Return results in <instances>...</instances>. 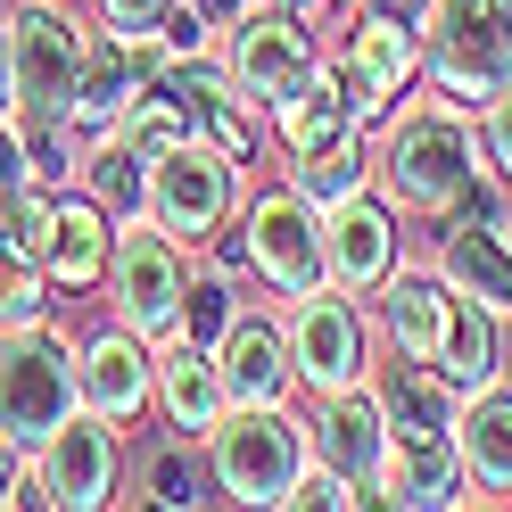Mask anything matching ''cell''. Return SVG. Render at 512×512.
<instances>
[{"label":"cell","mask_w":512,"mask_h":512,"mask_svg":"<svg viewBox=\"0 0 512 512\" xmlns=\"http://www.w3.org/2000/svg\"><path fill=\"white\" fill-rule=\"evenodd\" d=\"M479 166H488V157H479V124L455 100H438L430 83L413 91L389 124H372V190L405 223H446Z\"/></svg>","instance_id":"obj_1"},{"label":"cell","mask_w":512,"mask_h":512,"mask_svg":"<svg viewBox=\"0 0 512 512\" xmlns=\"http://www.w3.org/2000/svg\"><path fill=\"white\" fill-rule=\"evenodd\" d=\"M199 463L207 479L232 504H273L298 488V471L314 463V446H306V405L298 397H281V405H223V422L199 438Z\"/></svg>","instance_id":"obj_2"},{"label":"cell","mask_w":512,"mask_h":512,"mask_svg":"<svg viewBox=\"0 0 512 512\" xmlns=\"http://www.w3.org/2000/svg\"><path fill=\"white\" fill-rule=\"evenodd\" d=\"M232 240H240V273L256 281L265 298H306L331 281V256H323V207L281 174V182H248V199L232 215Z\"/></svg>","instance_id":"obj_3"},{"label":"cell","mask_w":512,"mask_h":512,"mask_svg":"<svg viewBox=\"0 0 512 512\" xmlns=\"http://www.w3.org/2000/svg\"><path fill=\"white\" fill-rule=\"evenodd\" d=\"M422 67L430 91L479 116L512 91V0H430L422 9Z\"/></svg>","instance_id":"obj_4"},{"label":"cell","mask_w":512,"mask_h":512,"mask_svg":"<svg viewBox=\"0 0 512 512\" xmlns=\"http://www.w3.org/2000/svg\"><path fill=\"white\" fill-rule=\"evenodd\" d=\"M281 331H290V364H298V397H331V389H356L380 364V323H372V298H347V290H306V298H281Z\"/></svg>","instance_id":"obj_5"},{"label":"cell","mask_w":512,"mask_h":512,"mask_svg":"<svg viewBox=\"0 0 512 512\" xmlns=\"http://www.w3.org/2000/svg\"><path fill=\"white\" fill-rule=\"evenodd\" d=\"M240 199H248V166H240V157H223L215 141H182L166 157H149V207L141 215L166 240H182L190 256H199L207 240L232 232Z\"/></svg>","instance_id":"obj_6"},{"label":"cell","mask_w":512,"mask_h":512,"mask_svg":"<svg viewBox=\"0 0 512 512\" xmlns=\"http://www.w3.org/2000/svg\"><path fill=\"white\" fill-rule=\"evenodd\" d=\"M182 290H190V248L166 240L149 215H124L116 223V248H108V323L141 331V339H174L182 323Z\"/></svg>","instance_id":"obj_7"},{"label":"cell","mask_w":512,"mask_h":512,"mask_svg":"<svg viewBox=\"0 0 512 512\" xmlns=\"http://www.w3.org/2000/svg\"><path fill=\"white\" fill-rule=\"evenodd\" d=\"M75 405H83V380H75V339L58 331V314L25 323V331H0V430L17 446H34Z\"/></svg>","instance_id":"obj_8"},{"label":"cell","mask_w":512,"mask_h":512,"mask_svg":"<svg viewBox=\"0 0 512 512\" xmlns=\"http://www.w3.org/2000/svg\"><path fill=\"white\" fill-rule=\"evenodd\" d=\"M323 25H314L306 9H290V0H273V9H256L248 25H232V34L215 42V58H223V75H232V91L248 108H281L290 91L323 67Z\"/></svg>","instance_id":"obj_9"},{"label":"cell","mask_w":512,"mask_h":512,"mask_svg":"<svg viewBox=\"0 0 512 512\" xmlns=\"http://www.w3.org/2000/svg\"><path fill=\"white\" fill-rule=\"evenodd\" d=\"M25 471H34V504L50 512H108L124 488V430L75 405L50 438L25 446Z\"/></svg>","instance_id":"obj_10"},{"label":"cell","mask_w":512,"mask_h":512,"mask_svg":"<svg viewBox=\"0 0 512 512\" xmlns=\"http://www.w3.org/2000/svg\"><path fill=\"white\" fill-rule=\"evenodd\" d=\"M339 67H347V83H356V116H364V133H372V124H389L413 91L430 83V67H422V25H413V17H389V9H347V25H339Z\"/></svg>","instance_id":"obj_11"},{"label":"cell","mask_w":512,"mask_h":512,"mask_svg":"<svg viewBox=\"0 0 512 512\" xmlns=\"http://www.w3.org/2000/svg\"><path fill=\"white\" fill-rule=\"evenodd\" d=\"M9 34H17V116H67L83 42H91V9H75V0H9Z\"/></svg>","instance_id":"obj_12"},{"label":"cell","mask_w":512,"mask_h":512,"mask_svg":"<svg viewBox=\"0 0 512 512\" xmlns=\"http://www.w3.org/2000/svg\"><path fill=\"white\" fill-rule=\"evenodd\" d=\"M323 256H331V290L372 298L380 281L405 265V215L380 199V190H356V199L323 207Z\"/></svg>","instance_id":"obj_13"},{"label":"cell","mask_w":512,"mask_h":512,"mask_svg":"<svg viewBox=\"0 0 512 512\" xmlns=\"http://www.w3.org/2000/svg\"><path fill=\"white\" fill-rule=\"evenodd\" d=\"M215 372H223V389H232V405H281V397H298L281 298H240V314L215 339Z\"/></svg>","instance_id":"obj_14"},{"label":"cell","mask_w":512,"mask_h":512,"mask_svg":"<svg viewBox=\"0 0 512 512\" xmlns=\"http://www.w3.org/2000/svg\"><path fill=\"white\" fill-rule=\"evenodd\" d=\"M306 446H314V463H331L347 488H364V504H372V479H380V463H389V413H380V389L356 380V389L306 397Z\"/></svg>","instance_id":"obj_15"},{"label":"cell","mask_w":512,"mask_h":512,"mask_svg":"<svg viewBox=\"0 0 512 512\" xmlns=\"http://www.w3.org/2000/svg\"><path fill=\"white\" fill-rule=\"evenodd\" d=\"M75 380H83V405L100 422L133 430V422H149V397H157V339L100 323L91 339H75Z\"/></svg>","instance_id":"obj_16"},{"label":"cell","mask_w":512,"mask_h":512,"mask_svg":"<svg viewBox=\"0 0 512 512\" xmlns=\"http://www.w3.org/2000/svg\"><path fill=\"white\" fill-rule=\"evenodd\" d=\"M372 504H405V512H455V504H479L455 430L389 438V463H380V479H372Z\"/></svg>","instance_id":"obj_17"},{"label":"cell","mask_w":512,"mask_h":512,"mask_svg":"<svg viewBox=\"0 0 512 512\" xmlns=\"http://www.w3.org/2000/svg\"><path fill=\"white\" fill-rule=\"evenodd\" d=\"M223 405H232V389H223V372H215V347H199V339H157V397H149V413L166 422L182 446H199L215 422H223Z\"/></svg>","instance_id":"obj_18"},{"label":"cell","mask_w":512,"mask_h":512,"mask_svg":"<svg viewBox=\"0 0 512 512\" xmlns=\"http://www.w3.org/2000/svg\"><path fill=\"white\" fill-rule=\"evenodd\" d=\"M446 314H455V290H446L438 265H397V273L372 290V323H380V347H389V356H422V364H438Z\"/></svg>","instance_id":"obj_19"},{"label":"cell","mask_w":512,"mask_h":512,"mask_svg":"<svg viewBox=\"0 0 512 512\" xmlns=\"http://www.w3.org/2000/svg\"><path fill=\"white\" fill-rule=\"evenodd\" d=\"M108 248H116V215L91 199V190H58V223H50V248H42V273L58 298H91L108 281Z\"/></svg>","instance_id":"obj_20"},{"label":"cell","mask_w":512,"mask_h":512,"mask_svg":"<svg viewBox=\"0 0 512 512\" xmlns=\"http://www.w3.org/2000/svg\"><path fill=\"white\" fill-rule=\"evenodd\" d=\"M273 157H306V149H323L339 133H364V116H356V83H347L339 67V50H323V67H314L290 100H281L273 116Z\"/></svg>","instance_id":"obj_21"},{"label":"cell","mask_w":512,"mask_h":512,"mask_svg":"<svg viewBox=\"0 0 512 512\" xmlns=\"http://www.w3.org/2000/svg\"><path fill=\"white\" fill-rule=\"evenodd\" d=\"M455 446H463L471 488L512 504V380H504V372L488 380V389L463 397V413H455Z\"/></svg>","instance_id":"obj_22"},{"label":"cell","mask_w":512,"mask_h":512,"mask_svg":"<svg viewBox=\"0 0 512 512\" xmlns=\"http://www.w3.org/2000/svg\"><path fill=\"white\" fill-rule=\"evenodd\" d=\"M430 265L446 273V290H463V298H479V306H488L496 323H512V232H479V223H446Z\"/></svg>","instance_id":"obj_23"},{"label":"cell","mask_w":512,"mask_h":512,"mask_svg":"<svg viewBox=\"0 0 512 512\" xmlns=\"http://www.w3.org/2000/svg\"><path fill=\"white\" fill-rule=\"evenodd\" d=\"M372 389H380V413H389V438L455 430V413H463V389H455L438 364H422V356H389V364H372Z\"/></svg>","instance_id":"obj_24"},{"label":"cell","mask_w":512,"mask_h":512,"mask_svg":"<svg viewBox=\"0 0 512 512\" xmlns=\"http://www.w3.org/2000/svg\"><path fill=\"white\" fill-rule=\"evenodd\" d=\"M438 372L455 380L463 397L488 389V380L504 372V323L479 298H463V290H455V314H446V339H438Z\"/></svg>","instance_id":"obj_25"},{"label":"cell","mask_w":512,"mask_h":512,"mask_svg":"<svg viewBox=\"0 0 512 512\" xmlns=\"http://www.w3.org/2000/svg\"><path fill=\"white\" fill-rule=\"evenodd\" d=\"M108 133L133 141L141 157H166V149H182V141H199V124H190V91L174 83V67H157V75L133 91V108L108 124Z\"/></svg>","instance_id":"obj_26"},{"label":"cell","mask_w":512,"mask_h":512,"mask_svg":"<svg viewBox=\"0 0 512 512\" xmlns=\"http://www.w3.org/2000/svg\"><path fill=\"white\" fill-rule=\"evenodd\" d=\"M281 174H290L314 207H339V199H356V190H372V133H339V141L306 149V157H281Z\"/></svg>","instance_id":"obj_27"},{"label":"cell","mask_w":512,"mask_h":512,"mask_svg":"<svg viewBox=\"0 0 512 512\" xmlns=\"http://www.w3.org/2000/svg\"><path fill=\"white\" fill-rule=\"evenodd\" d=\"M75 190H91V199H100V207L124 223V215H141V207H149V157H141L133 141H116V133H91Z\"/></svg>","instance_id":"obj_28"},{"label":"cell","mask_w":512,"mask_h":512,"mask_svg":"<svg viewBox=\"0 0 512 512\" xmlns=\"http://www.w3.org/2000/svg\"><path fill=\"white\" fill-rule=\"evenodd\" d=\"M17 124V141H25V166H34V182H58L67 190L75 174H83V149H91V133L75 116H9Z\"/></svg>","instance_id":"obj_29"},{"label":"cell","mask_w":512,"mask_h":512,"mask_svg":"<svg viewBox=\"0 0 512 512\" xmlns=\"http://www.w3.org/2000/svg\"><path fill=\"white\" fill-rule=\"evenodd\" d=\"M58 290L42 273V256H25L17 240H0V331H25V323H50Z\"/></svg>","instance_id":"obj_30"},{"label":"cell","mask_w":512,"mask_h":512,"mask_svg":"<svg viewBox=\"0 0 512 512\" xmlns=\"http://www.w3.org/2000/svg\"><path fill=\"white\" fill-rule=\"evenodd\" d=\"M356 504H364V488H347L331 463H306V471H298V488L281 496V512H356Z\"/></svg>","instance_id":"obj_31"},{"label":"cell","mask_w":512,"mask_h":512,"mask_svg":"<svg viewBox=\"0 0 512 512\" xmlns=\"http://www.w3.org/2000/svg\"><path fill=\"white\" fill-rule=\"evenodd\" d=\"M190 455H199V446H182V438H174L166 455L149 463V504H174V512H182V504H199V463H190Z\"/></svg>","instance_id":"obj_32"},{"label":"cell","mask_w":512,"mask_h":512,"mask_svg":"<svg viewBox=\"0 0 512 512\" xmlns=\"http://www.w3.org/2000/svg\"><path fill=\"white\" fill-rule=\"evenodd\" d=\"M471 124H479V157H488V174L512 182V91H496V100L479 108Z\"/></svg>","instance_id":"obj_33"},{"label":"cell","mask_w":512,"mask_h":512,"mask_svg":"<svg viewBox=\"0 0 512 512\" xmlns=\"http://www.w3.org/2000/svg\"><path fill=\"white\" fill-rule=\"evenodd\" d=\"M166 9H174V0H91V17H100L108 34H124V42H133V34H157Z\"/></svg>","instance_id":"obj_34"},{"label":"cell","mask_w":512,"mask_h":512,"mask_svg":"<svg viewBox=\"0 0 512 512\" xmlns=\"http://www.w3.org/2000/svg\"><path fill=\"white\" fill-rule=\"evenodd\" d=\"M17 504H34V471H25V446L0 430V512H17Z\"/></svg>","instance_id":"obj_35"},{"label":"cell","mask_w":512,"mask_h":512,"mask_svg":"<svg viewBox=\"0 0 512 512\" xmlns=\"http://www.w3.org/2000/svg\"><path fill=\"white\" fill-rule=\"evenodd\" d=\"M182 9H190V17H199L207 34L223 42V34H232V25H248L256 9H273V0H182Z\"/></svg>","instance_id":"obj_36"},{"label":"cell","mask_w":512,"mask_h":512,"mask_svg":"<svg viewBox=\"0 0 512 512\" xmlns=\"http://www.w3.org/2000/svg\"><path fill=\"white\" fill-rule=\"evenodd\" d=\"M25 182H34V166H25V141H17V124H0V207H9Z\"/></svg>","instance_id":"obj_37"},{"label":"cell","mask_w":512,"mask_h":512,"mask_svg":"<svg viewBox=\"0 0 512 512\" xmlns=\"http://www.w3.org/2000/svg\"><path fill=\"white\" fill-rule=\"evenodd\" d=\"M17 116V34H9V9H0V124Z\"/></svg>","instance_id":"obj_38"},{"label":"cell","mask_w":512,"mask_h":512,"mask_svg":"<svg viewBox=\"0 0 512 512\" xmlns=\"http://www.w3.org/2000/svg\"><path fill=\"white\" fill-rule=\"evenodd\" d=\"M339 9H356V0H339Z\"/></svg>","instance_id":"obj_39"}]
</instances>
